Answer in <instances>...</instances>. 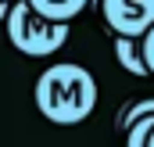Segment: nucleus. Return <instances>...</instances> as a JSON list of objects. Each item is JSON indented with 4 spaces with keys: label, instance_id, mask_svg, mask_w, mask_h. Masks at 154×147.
<instances>
[{
    "label": "nucleus",
    "instance_id": "1",
    "mask_svg": "<svg viewBox=\"0 0 154 147\" xmlns=\"http://www.w3.org/2000/svg\"><path fill=\"white\" fill-rule=\"evenodd\" d=\"M32 101L39 115L54 126H79L97 108V79L75 61H54L43 68L32 86Z\"/></svg>",
    "mask_w": 154,
    "mask_h": 147
},
{
    "label": "nucleus",
    "instance_id": "2",
    "mask_svg": "<svg viewBox=\"0 0 154 147\" xmlns=\"http://www.w3.org/2000/svg\"><path fill=\"white\" fill-rule=\"evenodd\" d=\"M7 39L25 58H50L68 43V22H54L32 11L25 0H11V11L4 18Z\"/></svg>",
    "mask_w": 154,
    "mask_h": 147
},
{
    "label": "nucleus",
    "instance_id": "3",
    "mask_svg": "<svg viewBox=\"0 0 154 147\" xmlns=\"http://www.w3.org/2000/svg\"><path fill=\"white\" fill-rule=\"evenodd\" d=\"M100 18L115 36H143L154 25V0H97Z\"/></svg>",
    "mask_w": 154,
    "mask_h": 147
},
{
    "label": "nucleus",
    "instance_id": "4",
    "mask_svg": "<svg viewBox=\"0 0 154 147\" xmlns=\"http://www.w3.org/2000/svg\"><path fill=\"white\" fill-rule=\"evenodd\" d=\"M115 58H118V65H122L129 75H140V79H143V75H151L136 36H115Z\"/></svg>",
    "mask_w": 154,
    "mask_h": 147
},
{
    "label": "nucleus",
    "instance_id": "5",
    "mask_svg": "<svg viewBox=\"0 0 154 147\" xmlns=\"http://www.w3.org/2000/svg\"><path fill=\"white\" fill-rule=\"evenodd\" d=\"M25 4L32 11H39L43 18H54V22H72L90 7V0H25Z\"/></svg>",
    "mask_w": 154,
    "mask_h": 147
},
{
    "label": "nucleus",
    "instance_id": "6",
    "mask_svg": "<svg viewBox=\"0 0 154 147\" xmlns=\"http://www.w3.org/2000/svg\"><path fill=\"white\" fill-rule=\"evenodd\" d=\"M143 115H154V97H143V101H133V104H125V108L118 111L115 118V129L118 133H125L136 118H143Z\"/></svg>",
    "mask_w": 154,
    "mask_h": 147
},
{
    "label": "nucleus",
    "instance_id": "7",
    "mask_svg": "<svg viewBox=\"0 0 154 147\" xmlns=\"http://www.w3.org/2000/svg\"><path fill=\"white\" fill-rule=\"evenodd\" d=\"M154 129V115H143V118H136L129 129H125V147H147V136H151Z\"/></svg>",
    "mask_w": 154,
    "mask_h": 147
},
{
    "label": "nucleus",
    "instance_id": "8",
    "mask_svg": "<svg viewBox=\"0 0 154 147\" xmlns=\"http://www.w3.org/2000/svg\"><path fill=\"white\" fill-rule=\"evenodd\" d=\"M140 50H143V61H147V72L154 75V25L140 36Z\"/></svg>",
    "mask_w": 154,
    "mask_h": 147
},
{
    "label": "nucleus",
    "instance_id": "9",
    "mask_svg": "<svg viewBox=\"0 0 154 147\" xmlns=\"http://www.w3.org/2000/svg\"><path fill=\"white\" fill-rule=\"evenodd\" d=\"M7 11H11V0H0V22L7 18Z\"/></svg>",
    "mask_w": 154,
    "mask_h": 147
},
{
    "label": "nucleus",
    "instance_id": "10",
    "mask_svg": "<svg viewBox=\"0 0 154 147\" xmlns=\"http://www.w3.org/2000/svg\"><path fill=\"white\" fill-rule=\"evenodd\" d=\"M147 147H154V129H151V136H147Z\"/></svg>",
    "mask_w": 154,
    "mask_h": 147
}]
</instances>
